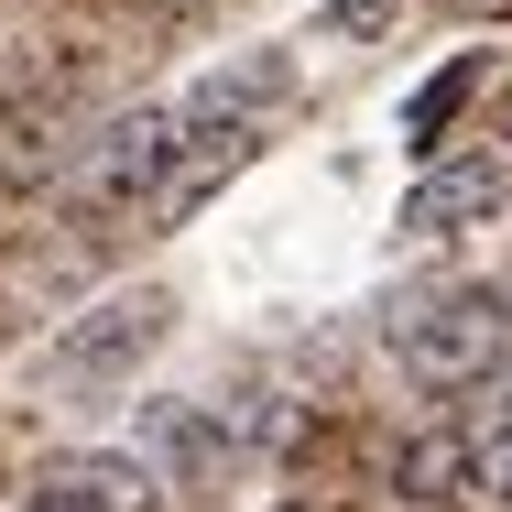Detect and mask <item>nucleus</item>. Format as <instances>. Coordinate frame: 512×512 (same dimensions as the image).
<instances>
[{"mask_svg": "<svg viewBox=\"0 0 512 512\" xmlns=\"http://www.w3.org/2000/svg\"><path fill=\"white\" fill-rule=\"evenodd\" d=\"M393 360H404L425 393H480L512 360V295L502 284H436L393 316Z\"/></svg>", "mask_w": 512, "mask_h": 512, "instance_id": "1", "label": "nucleus"}, {"mask_svg": "<svg viewBox=\"0 0 512 512\" xmlns=\"http://www.w3.org/2000/svg\"><path fill=\"white\" fill-rule=\"evenodd\" d=\"M175 109H120V120H99L88 131V153H77V197L88 207H131L164 186V164H175Z\"/></svg>", "mask_w": 512, "mask_h": 512, "instance_id": "2", "label": "nucleus"}, {"mask_svg": "<svg viewBox=\"0 0 512 512\" xmlns=\"http://www.w3.org/2000/svg\"><path fill=\"white\" fill-rule=\"evenodd\" d=\"M512 197L502 153H436L425 175L404 186V240H458V229H491Z\"/></svg>", "mask_w": 512, "mask_h": 512, "instance_id": "3", "label": "nucleus"}, {"mask_svg": "<svg viewBox=\"0 0 512 512\" xmlns=\"http://www.w3.org/2000/svg\"><path fill=\"white\" fill-rule=\"evenodd\" d=\"M153 502H164V480L131 447H66L33 480V512H153Z\"/></svg>", "mask_w": 512, "mask_h": 512, "instance_id": "4", "label": "nucleus"}, {"mask_svg": "<svg viewBox=\"0 0 512 512\" xmlns=\"http://www.w3.org/2000/svg\"><path fill=\"white\" fill-rule=\"evenodd\" d=\"M164 316H175V306H164L153 284H142V295H109V306H88L77 327H66V338H55V371H66V382L131 371V360H142V349L164 338Z\"/></svg>", "mask_w": 512, "mask_h": 512, "instance_id": "5", "label": "nucleus"}, {"mask_svg": "<svg viewBox=\"0 0 512 512\" xmlns=\"http://www.w3.org/2000/svg\"><path fill=\"white\" fill-rule=\"evenodd\" d=\"M284 88H295V77H284V55H251V66H229V77H207L197 99L175 109V131H251V120H262V109L284 99Z\"/></svg>", "mask_w": 512, "mask_h": 512, "instance_id": "6", "label": "nucleus"}, {"mask_svg": "<svg viewBox=\"0 0 512 512\" xmlns=\"http://www.w3.org/2000/svg\"><path fill=\"white\" fill-rule=\"evenodd\" d=\"M458 447H469V502H512V382L458 414Z\"/></svg>", "mask_w": 512, "mask_h": 512, "instance_id": "7", "label": "nucleus"}, {"mask_svg": "<svg viewBox=\"0 0 512 512\" xmlns=\"http://www.w3.org/2000/svg\"><path fill=\"white\" fill-rule=\"evenodd\" d=\"M393 491H414V502H469V447H458V425H425V436H404Z\"/></svg>", "mask_w": 512, "mask_h": 512, "instance_id": "8", "label": "nucleus"}, {"mask_svg": "<svg viewBox=\"0 0 512 512\" xmlns=\"http://www.w3.org/2000/svg\"><path fill=\"white\" fill-rule=\"evenodd\" d=\"M327 22H338V33H382V22H393V0H327Z\"/></svg>", "mask_w": 512, "mask_h": 512, "instance_id": "9", "label": "nucleus"}]
</instances>
